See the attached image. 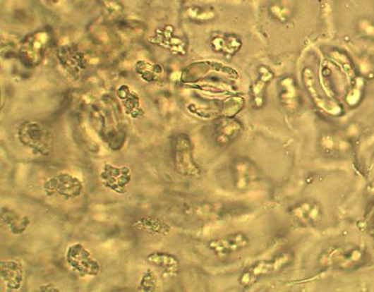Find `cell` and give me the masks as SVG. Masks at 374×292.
<instances>
[{
    "instance_id": "1",
    "label": "cell",
    "mask_w": 374,
    "mask_h": 292,
    "mask_svg": "<svg viewBox=\"0 0 374 292\" xmlns=\"http://www.w3.org/2000/svg\"><path fill=\"white\" fill-rule=\"evenodd\" d=\"M294 260V254L285 252L268 260L255 262L242 272L239 278L241 286L248 289L268 276L275 275L290 267Z\"/></svg>"
},
{
    "instance_id": "2",
    "label": "cell",
    "mask_w": 374,
    "mask_h": 292,
    "mask_svg": "<svg viewBox=\"0 0 374 292\" xmlns=\"http://www.w3.org/2000/svg\"><path fill=\"white\" fill-rule=\"evenodd\" d=\"M365 260V253L356 245H339L328 247L319 258L320 267H330L342 271L355 269Z\"/></svg>"
},
{
    "instance_id": "3",
    "label": "cell",
    "mask_w": 374,
    "mask_h": 292,
    "mask_svg": "<svg viewBox=\"0 0 374 292\" xmlns=\"http://www.w3.org/2000/svg\"><path fill=\"white\" fill-rule=\"evenodd\" d=\"M20 143L40 155H49L54 147V134L49 127L37 121L22 123L18 129Z\"/></svg>"
},
{
    "instance_id": "4",
    "label": "cell",
    "mask_w": 374,
    "mask_h": 292,
    "mask_svg": "<svg viewBox=\"0 0 374 292\" xmlns=\"http://www.w3.org/2000/svg\"><path fill=\"white\" fill-rule=\"evenodd\" d=\"M51 41L49 30L42 29L32 33L20 43L18 59L28 68H35L42 63Z\"/></svg>"
},
{
    "instance_id": "5",
    "label": "cell",
    "mask_w": 374,
    "mask_h": 292,
    "mask_svg": "<svg viewBox=\"0 0 374 292\" xmlns=\"http://www.w3.org/2000/svg\"><path fill=\"white\" fill-rule=\"evenodd\" d=\"M174 164L178 174L188 178H200L201 167L194 159L192 140L186 133H179L174 141Z\"/></svg>"
},
{
    "instance_id": "6",
    "label": "cell",
    "mask_w": 374,
    "mask_h": 292,
    "mask_svg": "<svg viewBox=\"0 0 374 292\" xmlns=\"http://www.w3.org/2000/svg\"><path fill=\"white\" fill-rule=\"evenodd\" d=\"M217 76H223L231 80H236L239 73L231 67L223 65L222 63L212 61H200L191 63L181 74L182 83L186 85H195L199 82L213 78Z\"/></svg>"
},
{
    "instance_id": "7",
    "label": "cell",
    "mask_w": 374,
    "mask_h": 292,
    "mask_svg": "<svg viewBox=\"0 0 374 292\" xmlns=\"http://www.w3.org/2000/svg\"><path fill=\"white\" fill-rule=\"evenodd\" d=\"M230 170L231 182L239 192H246L261 181L260 168L246 157H238L231 161Z\"/></svg>"
},
{
    "instance_id": "8",
    "label": "cell",
    "mask_w": 374,
    "mask_h": 292,
    "mask_svg": "<svg viewBox=\"0 0 374 292\" xmlns=\"http://www.w3.org/2000/svg\"><path fill=\"white\" fill-rule=\"evenodd\" d=\"M245 101L241 96H230L224 99L209 100L205 107L200 104H193L189 107L190 111L205 118H218L222 116L238 114L244 107Z\"/></svg>"
},
{
    "instance_id": "9",
    "label": "cell",
    "mask_w": 374,
    "mask_h": 292,
    "mask_svg": "<svg viewBox=\"0 0 374 292\" xmlns=\"http://www.w3.org/2000/svg\"><path fill=\"white\" fill-rule=\"evenodd\" d=\"M244 130L243 123L233 116H222L212 123L213 141L219 147H227L239 140Z\"/></svg>"
},
{
    "instance_id": "10",
    "label": "cell",
    "mask_w": 374,
    "mask_h": 292,
    "mask_svg": "<svg viewBox=\"0 0 374 292\" xmlns=\"http://www.w3.org/2000/svg\"><path fill=\"white\" fill-rule=\"evenodd\" d=\"M250 245L248 236L243 231H236L213 238L207 245L216 257L223 258L241 253L248 249Z\"/></svg>"
},
{
    "instance_id": "11",
    "label": "cell",
    "mask_w": 374,
    "mask_h": 292,
    "mask_svg": "<svg viewBox=\"0 0 374 292\" xmlns=\"http://www.w3.org/2000/svg\"><path fill=\"white\" fill-rule=\"evenodd\" d=\"M67 264L81 276H95L99 272L98 262L93 260L91 253L80 243L71 245L66 253Z\"/></svg>"
},
{
    "instance_id": "12",
    "label": "cell",
    "mask_w": 374,
    "mask_h": 292,
    "mask_svg": "<svg viewBox=\"0 0 374 292\" xmlns=\"http://www.w3.org/2000/svg\"><path fill=\"white\" fill-rule=\"evenodd\" d=\"M289 214L298 226H313L320 222L323 217V209L319 202L308 200L298 202L291 207Z\"/></svg>"
},
{
    "instance_id": "13",
    "label": "cell",
    "mask_w": 374,
    "mask_h": 292,
    "mask_svg": "<svg viewBox=\"0 0 374 292\" xmlns=\"http://www.w3.org/2000/svg\"><path fill=\"white\" fill-rule=\"evenodd\" d=\"M82 188L83 186L77 178L65 174H61L52 178L44 185V189L47 190V193H57L66 197L80 196Z\"/></svg>"
},
{
    "instance_id": "14",
    "label": "cell",
    "mask_w": 374,
    "mask_h": 292,
    "mask_svg": "<svg viewBox=\"0 0 374 292\" xmlns=\"http://www.w3.org/2000/svg\"><path fill=\"white\" fill-rule=\"evenodd\" d=\"M100 176L104 186L119 193H124L127 185L132 179L129 168L117 167L111 164H106Z\"/></svg>"
},
{
    "instance_id": "15",
    "label": "cell",
    "mask_w": 374,
    "mask_h": 292,
    "mask_svg": "<svg viewBox=\"0 0 374 292\" xmlns=\"http://www.w3.org/2000/svg\"><path fill=\"white\" fill-rule=\"evenodd\" d=\"M24 280V268L16 260L2 261V284L10 290H18L22 286Z\"/></svg>"
},
{
    "instance_id": "16",
    "label": "cell",
    "mask_w": 374,
    "mask_h": 292,
    "mask_svg": "<svg viewBox=\"0 0 374 292\" xmlns=\"http://www.w3.org/2000/svg\"><path fill=\"white\" fill-rule=\"evenodd\" d=\"M272 78V73L267 67L261 66L259 70V77L251 88V97H252L253 106L256 109H261L265 103V92L269 83Z\"/></svg>"
},
{
    "instance_id": "17",
    "label": "cell",
    "mask_w": 374,
    "mask_h": 292,
    "mask_svg": "<svg viewBox=\"0 0 374 292\" xmlns=\"http://www.w3.org/2000/svg\"><path fill=\"white\" fill-rule=\"evenodd\" d=\"M58 58L66 72L73 77L78 76L85 67L83 57L72 47H63L59 48Z\"/></svg>"
},
{
    "instance_id": "18",
    "label": "cell",
    "mask_w": 374,
    "mask_h": 292,
    "mask_svg": "<svg viewBox=\"0 0 374 292\" xmlns=\"http://www.w3.org/2000/svg\"><path fill=\"white\" fill-rule=\"evenodd\" d=\"M241 47V39L234 35H216L211 39V47L213 51L230 57L238 54Z\"/></svg>"
},
{
    "instance_id": "19",
    "label": "cell",
    "mask_w": 374,
    "mask_h": 292,
    "mask_svg": "<svg viewBox=\"0 0 374 292\" xmlns=\"http://www.w3.org/2000/svg\"><path fill=\"white\" fill-rule=\"evenodd\" d=\"M148 263L164 269L168 275H174L179 272L181 263L177 257L166 253H153L147 256Z\"/></svg>"
},
{
    "instance_id": "20",
    "label": "cell",
    "mask_w": 374,
    "mask_h": 292,
    "mask_svg": "<svg viewBox=\"0 0 374 292\" xmlns=\"http://www.w3.org/2000/svg\"><path fill=\"white\" fill-rule=\"evenodd\" d=\"M118 95L125 107L126 114L131 117H138L140 112V96L127 85H121L119 87Z\"/></svg>"
},
{
    "instance_id": "21",
    "label": "cell",
    "mask_w": 374,
    "mask_h": 292,
    "mask_svg": "<svg viewBox=\"0 0 374 292\" xmlns=\"http://www.w3.org/2000/svg\"><path fill=\"white\" fill-rule=\"evenodd\" d=\"M2 222L6 224V227L14 235L23 233L29 224L28 218L8 208L2 209Z\"/></svg>"
},
{
    "instance_id": "22",
    "label": "cell",
    "mask_w": 374,
    "mask_h": 292,
    "mask_svg": "<svg viewBox=\"0 0 374 292\" xmlns=\"http://www.w3.org/2000/svg\"><path fill=\"white\" fill-rule=\"evenodd\" d=\"M136 72L145 81L149 82V83L159 81L164 76V69L162 66L147 61L137 62Z\"/></svg>"
},
{
    "instance_id": "23",
    "label": "cell",
    "mask_w": 374,
    "mask_h": 292,
    "mask_svg": "<svg viewBox=\"0 0 374 292\" xmlns=\"http://www.w3.org/2000/svg\"><path fill=\"white\" fill-rule=\"evenodd\" d=\"M224 205L219 203H202L190 209L194 215L202 219H219L224 214Z\"/></svg>"
},
{
    "instance_id": "24",
    "label": "cell",
    "mask_w": 374,
    "mask_h": 292,
    "mask_svg": "<svg viewBox=\"0 0 374 292\" xmlns=\"http://www.w3.org/2000/svg\"><path fill=\"white\" fill-rule=\"evenodd\" d=\"M138 224L142 230L151 232V233L167 235L171 231L169 224L155 217H147V218L142 219Z\"/></svg>"
},
{
    "instance_id": "25",
    "label": "cell",
    "mask_w": 374,
    "mask_h": 292,
    "mask_svg": "<svg viewBox=\"0 0 374 292\" xmlns=\"http://www.w3.org/2000/svg\"><path fill=\"white\" fill-rule=\"evenodd\" d=\"M270 13L276 20L285 22L293 13L290 0H278L270 6Z\"/></svg>"
},
{
    "instance_id": "26",
    "label": "cell",
    "mask_w": 374,
    "mask_h": 292,
    "mask_svg": "<svg viewBox=\"0 0 374 292\" xmlns=\"http://www.w3.org/2000/svg\"><path fill=\"white\" fill-rule=\"evenodd\" d=\"M186 16L190 20L194 21H208L212 20L215 16V12L212 9L205 8V7L193 6L186 11Z\"/></svg>"
},
{
    "instance_id": "27",
    "label": "cell",
    "mask_w": 374,
    "mask_h": 292,
    "mask_svg": "<svg viewBox=\"0 0 374 292\" xmlns=\"http://www.w3.org/2000/svg\"><path fill=\"white\" fill-rule=\"evenodd\" d=\"M159 284L158 276H157L155 273L152 272L151 269H148L140 281V287L138 290L143 291H155L158 289Z\"/></svg>"
},
{
    "instance_id": "28",
    "label": "cell",
    "mask_w": 374,
    "mask_h": 292,
    "mask_svg": "<svg viewBox=\"0 0 374 292\" xmlns=\"http://www.w3.org/2000/svg\"><path fill=\"white\" fill-rule=\"evenodd\" d=\"M119 30L122 32H124L126 36L130 37H140L143 35L144 28L140 23L136 22L126 21L121 23L119 26Z\"/></svg>"
},
{
    "instance_id": "29",
    "label": "cell",
    "mask_w": 374,
    "mask_h": 292,
    "mask_svg": "<svg viewBox=\"0 0 374 292\" xmlns=\"http://www.w3.org/2000/svg\"><path fill=\"white\" fill-rule=\"evenodd\" d=\"M52 286H43L42 287H40L41 291H59L61 290L58 289V288L51 287Z\"/></svg>"
},
{
    "instance_id": "30",
    "label": "cell",
    "mask_w": 374,
    "mask_h": 292,
    "mask_svg": "<svg viewBox=\"0 0 374 292\" xmlns=\"http://www.w3.org/2000/svg\"><path fill=\"white\" fill-rule=\"evenodd\" d=\"M48 1L52 4H57L58 2L61 1V0H48Z\"/></svg>"
},
{
    "instance_id": "31",
    "label": "cell",
    "mask_w": 374,
    "mask_h": 292,
    "mask_svg": "<svg viewBox=\"0 0 374 292\" xmlns=\"http://www.w3.org/2000/svg\"><path fill=\"white\" fill-rule=\"evenodd\" d=\"M373 189L374 190V185H373Z\"/></svg>"
}]
</instances>
